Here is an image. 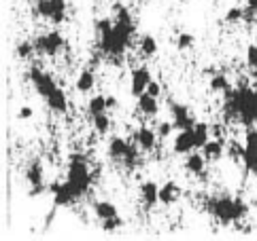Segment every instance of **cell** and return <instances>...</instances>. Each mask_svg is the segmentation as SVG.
<instances>
[{
    "label": "cell",
    "instance_id": "1",
    "mask_svg": "<svg viewBox=\"0 0 257 241\" xmlns=\"http://www.w3.org/2000/svg\"><path fill=\"white\" fill-rule=\"evenodd\" d=\"M204 210L213 216L219 224H234L240 222L249 214V203L232 197V194H217V197H206L204 199Z\"/></svg>",
    "mask_w": 257,
    "mask_h": 241
},
{
    "label": "cell",
    "instance_id": "2",
    "mask_svg": "<svg viewBox=\"0 0 257 241\" xmlns=\"http://www.w3.org/2000/svg\"><path fill=\"white\" fill-rule=\"evenodd\" d=\"M134 22H115L113 30L102 36H98V47L102 55H111V58H121L132 44L134 38Z\"/></svg>",
    "mask_w": 257,
    "mask_h": 241
},
{
    "label": "cell",
    "instance_id": "3",
    "mask_svg": "<svg viewBox=\"0 0 257 241\" xmlns=\"http://www.w3.org/2000/svg\"><path fill=\"white\" fill-rule=\"evenodd\" d=\"M66 180L72 184V188L79 192V197H85L91 186V172L87 159L81 152H72L70 154V163L66 170Z\"/></svg>",
    "mask_w": 257,
    "mask_h": 241
},
{
    "label": "cell",
    "instance_id": "4",
    "mask_svg": "<svg viewBox=\"0 0 257 241\" xmlns=\"http://www.w3.org/2000/svg\"><path fill=\"white\" fill-rule=\"evenodd\" d=\"M32 42H34L36 55H47V58H56V55H60L64 51V47H66V40H64V36L58 30L39 34Z\"/></svg>",
    "mask_w": 257,
    "mask_h": 241
},
{
    "label": "cell",
    "instance_id": "5",
    "mask_svg": "<svg viewBox=\"0 0 257 241\" xmlns=\"http://www.w3.org/2000/svg\"><path fill=\"white\" fill-rule=\"evenodd\" d=\"M66 0H36L34 4V15L47 20L49 24H62L66 20Z\"/></svg>",
    "mask_w": 257,
    "mask_h": 241
},
{
    "label": "cell",
    "instance_id": "6",
    "mask_svg": "<svg viewBox=\"0 0 257 241\" xmlns=\"http://www.w3.org/2000/svg\"><path fill=\"white\" fill-rule=\"evenodd\" d=\"M51 192H53V206L56 208H66V206H72V203H77L81 197L79 192L72 188V184L68 180L64 182H53L51 184Z\"/></svg>",
    "mask_w": 257,
    "mask_h": 241
},
{
    "label": "cell",
    "instance_id": "7",
    "mask_svg": "<svg viewBox=\"0 0 257 241\" xmlns=\"http://www.w3.org/2000/svg\"><path fill=\"white\" fill-rule=\"evenodd\" d=\"M28 78H30V82H32L34 91H36V94H39L41 98H47V96L51 94V91L58 87L51 74L43 72L39 66H36V64H34V66L30 68V72H28Z\"/></svg>",
    "mask_w": 257,
    "mask_h": 241
},
{
    "label": "cell",
    "instance_id": "8",
    "mask_svg": "<svg viewBox=\"0 0 257 241\" xmlns=\"http://www.w3.org/2000/svg\"><path fill=\"white\" fill-rule=\"evenodd\" d=\"M168 108H170V114H172V123H174V127H177L179 132L181 129H191L198 123L196 116L191 114V110L185 104H181V102H174L170 98L168 100Z\"/></svg>",
    "mask_w": 257,
    "mask_h": 241
},
{
    "label": "cell",
    "instance_id": "9",
    "mask_svg": "<svg viewBox=\"0 0 257 241\" xmlns=\"http://www.w3.org/2000/svg\"><path fill=\"white\" fill-rule=\"evenodd\" d=\"M172 150L177 152V154H189V152L198 150L194 127H191V129H181V132L174 136V140H172Z\"/></svg>",
    "mask_w": 257,
    "mask_h": 241
},
{
    "label": "cell",
    "instance_id": "10",
    "mask_svg": "<svg viewBox=\"0 0 257 241\" xmlns=\"http://www.w3.org/2000/svg\"><path fill=\"white\" fill-rule=\"evenodd\" d=\"M158 140H160L158 132H153L149 127H139V129H134V134H132V142L145 152H153L155 146H158Z\"/></svg>",
    "mask_w": 257,
    "mask_h": 241
},
{
    "label": "cell",
    "instance_id": "11",
    "mask_svg": "<svg viewBox=\"0 0 257 241\" xmlns=\"http://www.w3.org/2000/svg\"><path fill=\"white\" fill-rule=\"evenodd\" d=\"M26 182L30 184V197L45 192V180H43V165L41 161H32L30 168L26 170Z\"/></svg>",
    "mask_w": 257,
    "mask_h": 241
},
{
    "label": "cell",
    "instance_id": "12",
    "mask_svg": "<svg viewBox=\"0 0 257 241\" xmlns=\"http://www.w3.org/2000/svg\"><path fill=\"white\" fill-rule=\"evenodd\" d=\"M149 82H151V70L147 68V66H139V68H134L132 70V76H130V94L134 98H139L143 96L147 87H149Z\"/></svg>",
    "mask_w": 257,
    "mask_h": 241
},
{
    "label": "cell",
    "instance_id": "13",
    "mask_svg": "<svg viewBox=\"0 0 257 241\" xmlns=\"http://www.w3.org/2000/svg\"><path fill=\"white\" fill-rule=\"evenodd\" d=\"M185 172L191 176H198V178H206V156L202 152H189L185 156Z\"/></svg>",
    "mask_w": 257,
    "mask_h": 241
},
{
    "label": "cell",
    "instance_id": "14",
    "mask_svg": "<svg viewBox=\"0 0 257 241\" xmlns=\"http://www.w3.org/2000/svg\"><path fill=\"white\" fill-rule=\"evenodd\" d=\"M130 142L123 140L121 136H113L111 140H108V156L115 161V163H123L125 154L130 152Z\"/></svg>",
    "mask_w": 257,
    "mask_h": 241
},
{
    "label": "cell",
    "instance_id": "15",
    "mask_svg": "<svg viewBox=\"0 0 257 241\" xmlns=\"http://www.w3.org/2000/svg\"><path fill=\"white\" fill-rule=\"evenodd\" d=\"M183 194V188L181 184H177L174 180H168L166 184H162L160 186V203L162 206H174Z\"/></svg>",
    "mask_w": 257,
    "mask_h": 241
},
{
    "label": "cell",
    "instance_id": "16",
    "mask_svg": "<svg viewBox=\"0 0 257 241\" xmlns=\"http://www.w3.org/2000/svg\"><path fill=\"white\" fill-rule=\"evenodd\" d=\"M45 102H47L49 110H53L56 114H66V112H68V100H66V94H64L62 87L53 89L51 94L45 98Z\"/></svg>",
    "mask_w": 257,
    "mask_h": 241
},
{
    "label": "cell",
    "instance_id": "17",
    "mask_svg": "<svg viewBox=\"0 0 257 241\" xmlns=\"http://www.w3.org/2000/svg\"><path fill=\"white\" fill-rule=\"evenodd\" d=\"M141 199H143V203H145V208H155L160 203V186L155 184L153 180H147V182H143L141 184Z\"/></svg>",
    "mask_w": 257,
    "mask_h": 241
},
{
    "label": "cell",
    "instance_id": "18",
    "mask_svg": "<svg viewBox=\"0 0 257 241\" xmlns=\"http://www.w3.org/2000/svg\"><path fill=\"white\" fill-rule=\"evenodd\" d=\"M136 108H139V112L145 114V116H155L160 112V102H158L155 96H151V94H147L145 91L143 96L136 98Z\"/></svg>",
    "mask_w": 257,
    "mask_h": 241
},
{
    "label": "cell",
    "instance_id": "19",
    "mask_svg": "<svg viewBox=\"0 0 257 241\" xmlns=\"http://www.w3.org/2000/svg\"><path fill=\"white\" fill-rule=\"evenodd\" d=\"M202 154L206 156V161H219L223 156V150H225V146H223V140L221 138H210V140L200 148Z\"/></svg>",
    "mask_w": 257,
    "mask_h": 241
},
{
    "label": "cell",
    "instance_id": "20",
    "mask_svg": "<svg viewBox=\"0 0 257 241\" xmlns=\"http://www.w3.org/2000/svg\"><path fill=\"white\" fill-rule=\"evenodd\" d=\"M91 210H94V214H96V218L102 222V220H108V218H115V216H119V210H117V206L113 201H106V199H102V201H94V206H91Z\"/></svg>",
    "mask_w": 257,
    "mask_h": 241
},
{
    "label": "cell",
    "instance_id": "21",
    "mask_svg": "<svg viewBox=\"0 0 257 241\" xmlns=\"http://www.w3.org/2000/svg\"><path fill=\"white\" fill-rule=\"evenodd\" d=\"M75 87H77L79 94H89V91L96 87V72L91 70V68L81 70V72H79V76H77Z\"/></svg>",
    "mask_w": 257,
    "mask_h": 241
},
{
    "label": "cell",
    "instance_id": "22",
    "mask_svg": "<svg viewBox=\"0 0 257 241\" xmlns=\"http://www.w3.org/2000/svg\"><path fill=\"white\" fill-rule=\"evenodd\" d=\"M108 110V104H106V96H94V98H89L87 102V114L94 118L96 114H102Z\"/></svg>",
    "mask_w": 257,
    "mask_h": 241
},
{
    "label": "cell",
    "instance_id": "23",
    "mask_svg": "<svg viewBox=\"0 0 257 241\" xmlns=\"http://www.w3.org/2000/svg\"><path fill=\"white\" fill-rule=\"evenodd\" d=\"M139 49L145 58H153L155 53H158V40L153 38L151 34H143L141 36V42H139Z\"/></svg>",
    "mask_w": 257,
    "mask_h": 241
},
{
    "label": "cell",
    "instance_id": "24",
    "mask_svg": "<svg viewBox=\"0 0 257 241\" xmlns=\"http://www.w3.org/2000/svg\"><path fill=\"white\" fill-rule=\"evenodd\" d=\"M210 132H213V129H210V125H206V123H196V125H194V134H196V146H198V150L210 140Z\"/></svg>",
    "mask_w": 257,
    "mask_h": 241
},
{
    "label": "cell",
    "instance_id": "25",
    "mask_svg": "<svg viewBox=\"0 0 257 241\" xmlns=\"http://www.w3.org/2000/svg\"><path fill=\"white\" fill-rule=\"evenodd\" d=\"M94 129H96L98 136H106L108 132H111V116H108L106 112L96 114L94 116Z\"/></svg>",
    "mask_w": 257,
    "mask_h": 241
},
{
    "label": "cell",
    "instance_id": "26",
    "mask_svg": "<svg viewBox=\"0 0 257 241\" xmlns=\"http://www.w3.org/2000/svg\"><path fill=\"white\" fill-rule=\"evenodd\" d=\"M229 89V80L225 74H219L215 72L213 76H210V91H215V94H223V91Z\"/></svg>",
    "mask_w": 257,
    "mask_h": 241
},
{
    "label": "cell",
    "instance_id": "27",
    "mask_svg": "<svg viewBox=\"0 0 257 241\" xmlns=\"http://www.w3.org/2000/svg\"><path fill=\"white\" fill-rule=\"evenodd\" d=\"M240 161L244 163V170L249 174H257V150H249V148H244Z\"/></svg>",
    "mask_w": 257,
    "mask_h": 241
},
{
    "label": "cell",
    "instance_id": "28",
    "mask_svg": "<svg viewBox=\"0 0 257 241\" xmlns=\"http://www.w3.org/2000/svg\"><path fill=\"white\" fill-rule=\"evenodd\" d=\"M15 53H17V58H22V60H30L32 55H36L34 42H32V40H24V42H20V44H17V49H15Z\"/></svg>",
    "mask_w": 257,
    "mask_h": 241
},
{
    "label": "cell",
    "instance_id": "29",
    "mask_svg": "<svg viewBox=\"0 0 257 241\" xmlns=\"http://www.w3.org/2000/svg\"><path fill=\"white\" fill-rule=\"evenodd\" d=\"M113 26H115V20H111V17H100V20H96V24H94L98 36H102V34H106V32H111V30H113Z\"/></svg>",
    "mask_w": 257,
    "mask_h": 241
},
{
    "label": "cell",
    "instance_id": "30",
    "mask_svg": "<svg viewBox=\"0 0 257 241\" xmlns=\"http://www.w3.org/2000/svg\"><path fill=\"white\" fill-rule=\"evenodd\" d=\"M244 20V8L242 6H232L229 11L225 13V22L227 24H238Z\"/></svg>",
    "mask_w": 257,
    "mask_h": 241
},
{
    "label": "cell",
    "instance_id": "31",
    "mask_svg": "<svg viewBox=\"0 0 257 241\" xmlns=\"http://www.w3.org/2000/svg\"><path fill=\"white\" fill-rule=\"evenodd\" d=\"M194 34H189V32H183V34H179V38H177V47H179V51H187V49H191L194 47Z\"/></svg>",
    "mask_w": 257,
    "mask_h": 241
},
{
    "label": "cell",
    "instance_id": "32",
    "mask_svg": "<svg viewBox=\"0 0 257 241\" xmlns=\"http://www.w3.org/2000/svg\"><path fill=\"white\" fill-rule=\"evenodd\" d=\"M244 146L249 148V150H257V127H246Z\"/></svg>",
    "mask_w": 257,
    "mask_h": 241
},
{
    "label": "cell",
    "instance_id": "33",
    "mask_svg": "<svg viewBox=\"0 0 257 241\" xmlns=\"http://www.w3.org/2000/svg\"><path fill=\"white\" fill-rule=\"evenodd\" d=\"M246 66L251 70H257V42L246 47Z\"/></svg>",
    "mask_w": 257,
    "mask_h": 241
},
{
    "label": "cell",
    "instance_id": "34",
    "mask_svg": "<svg viewBox=\"0 0 257 241\" xmlns=\"http://www.w3.org/2000/svg\"><path fill=\"white\" fill-rule=\"evenodd\" d=\"M174 123H166V120H164V123H158V136L162 138V140H166V138H170L172 136V132H174Z\"/></svg>",
    "mask_w": 257,
    "mask_h": 241
},
{
    "label": "cell",
    "instance_id": "35",
    "mask_svg": "<svg viewBox=\"0 0 257 241\" xmlns=\"http://www.w3.org/2000/svg\"><path fill=\"white\" fill-rule=\"evenodd\" d=\"M121 226H123V220L119 218V216H115V218H108V220H102V228H104V230H108V233H111V230L121 228Z\"/></svg>",
    "mask_w": 257,
    "mask_h": 241
},
{
    "label": "cell",
    "instance_id": "36",
    "mask_svg": "<svg viewBox=\"0 0 257 241\" xmlns=\"http://www.w3.org/2000/svg\"><path fill=\"white\" fill-rule=\"evenodd\" d=\"M147 94H151V96H155V98H160V96H162V85H160V82H155V80H151V82H149V87H147Z\"/></svg>",
    "mask_w": 257,
    "mask_h": 241
},
{
    "label": "cell",
    "instance_id": "37",
    "mask_svg": "<svg viewBox=\"0 0 257 241\" xmlns=\"http://www.w3.org/2000/svg\"><path fill=\"white\" fill-rule=\"evenodd\" d=\"M32 108L30 106H22L20 108V112H17V118H32Z\"/></svg>",
    "mask_w": 257,
    "mask_h": 241
},
{
    "label": "cell",
    "instance_id": "38",
    "mask_svg": "<svg viewBox=\"0 0 257 241\" xmlns=\"http://www.w3.org/2000/svg\"><path fill=\"white\" fill-rule=\"evenodd\" d=\"M106 104H108V110H111V108H117L119 102H117V98H113V96H106Z\"/></svg>",
    "mask_w": 257,
    "mask_h": 241
},
{
    "label": "cell",
    "instance_id": "39",
    "mask_svg": "<svg viewBox=\"0 0 257 241\" xmlns=\"http://www.w3.org/2000/svg\"><path fill=\"white\" fill-rule=\"evenodd\" d=\"M246 6H249L251 11H255V13H257V0H246Z\"/></svg>",
    "mask_w": 257,
    "mask_h": 241
},
{
    "label": "cell",
    "instance_id": "40",
    "mask_svg": "<svg viewBox=\"0 0 257 241\" xmlns=\"http://www.w3.org/2000/svg\"><path fill=\"white\" fill-rule=\"evenodd\" d=\"M251 87H253V89H255V94H257V78H255V80H253V85H251Z\"/></svg>",
    "mask_w": 257,
    "mask_h": 241
},
{
    "label": "cell",
    "instance_id": "41",
    "mask_svg": "<svg viewBox=\"0 0 257 241\" xmlns=\"http://www.w3.org/2000/svg\"><path fill=\"white\" fill-rule=\"evenodd\" d=\"M181 2H189V0H181Z\"/></svg>",
    "mask_w": 257,
    "mask_h": 241
},
{
    "label": "cell",
    "instance_id": "42",
    "mask_svg": "<svg viewBox=\"0 0 257 241\" xmlns=\"http://www.w3.org/2000/svg\"><path fill=\"white\" fill-rule=\"evenodd\" d=\"M34 2H36V0H34Z\"/></svg>",
    "mask_w": 257,
    "mask_h": 241
}]
</instances>
